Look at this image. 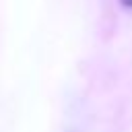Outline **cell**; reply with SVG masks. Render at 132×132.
<instances>
[{
  "mask_svg": "<svg viewBox=\"0 0 132 132\" xmlns=\"http://www.w3.org/2000/svg\"><path fill=\"white\" fill-rule=\"evenodd\" d=\"M120 2H122L126 8H132V0H120Z\"/></svg>",
  "mask_w": 132,
  "mask_h": 132,
  "instance_id": "6da1fadb",
  "label": "cell"
}]
</instances>
